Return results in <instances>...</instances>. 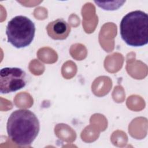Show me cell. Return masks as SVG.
I'll list each match as a JSON object with an SVG mask.
<instances>
[{
	"label": "cell",
	"mask_w": 148,
	"mask_h": 148,
	"mask_svg": "<svg viewBox=\"0 0 148 148\" xmlns=\"http://www.w3.org/2000/svg\"><path fill=\"white\" fill-rule=\"evenodd\" d=\"M6 130L10 139L18 146H30L40 130L39 121L32 111L20 109L9 116Z\"/></svg>",
	"instance_id": "1"
},
{
	"label": "cell",
	"mask_w": 148,
	"mask_h": 148,
	"mask_svg": "<svg viewBox=\"0 0 148 148\" xmlns=\"http://www.w3.org/2000/svg\"><path fill=\"white\" fill-rule=\"evenodd\" d=\"M120 34L128 46L141 47L148 43V16L141 10L128 13L121 20Z\"/></svg>",
	"instance_id": "2"
},
{
	"label": "cell",
	"mask_w": 148,
	"mask_h": 148,
	"mask_svg": "<svg viewBox=\"0 0 148 148\" xmlns=\"http://www.w3.org/2000/svg\"><path fill=\"white\" fill-rule=\"evenodd\" d=\"M35 25L28 17L20 15L12 18L6 28L8 42L17 49L28 46L35 34Z\"/></svg>",
	"instance_id": "3"
},
{
	"label": "cell",
	"mask_w": 148,
	"mask_h": 148,
	"mask_svg": "<svg viewBox=\"0 0 148 148\" xmlns=\"http://www.w3.org/2000/svg\"><path fill=\"white\" fill-rule=\"evenodd\" d=\"M25 72L17 67H5L0 71V92L9 94L24 88L27 84Z\"/></svg>",
	"instance_id": "4"
},
{
	"label": "cell",
	"mask_w": 148,
	"mask_h": 148,
	"mask_svg": "<svg viewBox=\"0 0 148 148\" xmlns=\"http://www.w3.org/2000/svg\"><path fill=\"white\" fill-rule=\"evenodd\" d=\"M47 35L54 40H64L69 36L71 28L62 18H58L48 24L46 27Z\"/></svg>",
	"instance_id": "5"
}]
</instances>
